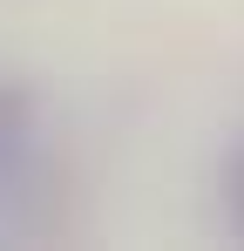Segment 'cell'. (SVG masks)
I'll use <instances>...</instances> for the list:
<instances>
[{
	"mask_svg": "<svg viewBox=\"0 0 244 251\" xmlns=\"http://www.w3.org/2000/svg\"><path fill=\"white\" fill-rule=\"evenodd\" d=\"M21 143H27V95L0 82V170L21 156Z\"/></svg>",
	"mask_w": 244,
	"mask_h": 251,
	"instance_id": "obj_1",
	"label": "cell"
},
{
	"mask_svg": "<svg viewBox=\"0 0 244 251\" xmlns=\"http://www.w3.org/2000/svg\"><path fill=\"white\" fill-rule=\"evenodd\" d=\"M231 217L244 224V150H238V163H231Z\"/></svg>",
	"mask_w": 244,
	"mask_h": 251,
	"instance_id": "obj_2",
	"label": "cell"
}]
</instances>
